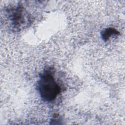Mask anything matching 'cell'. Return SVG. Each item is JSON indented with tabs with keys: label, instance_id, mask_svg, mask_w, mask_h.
Wrapping results in <instances>:
<instances>
[{
	"label": "cell",
	"instance_id": "1",
	"mask_svg": "<svg viewBox=\"0 0 125 125\" xmlns=\"http://www.w3.org/2000/svg\"><path fill=\"white\" fill-rule=\"evenodd\" d=\"M53 70L48 67L40 75L37 88L42 99L46 102L54 101L61 93V88L56 81Z\"/></svg>",
	"mask_w": 125,
	"mask_h": 125
},
{
	"label": "cell",
	"instance_id": "2",
	"mask_svg": "<svg viewBox=\"0 0 125 125\" xmlns=\"http://www.w3.org/2000/svg\"><path fill=\"white\" fill-rule=\"evenodd\" d=\"M10 17L12 24L15 28L19 29L29 23V19L27 13L23 7L20 5L12 8Z\"/></svg>",
	"mask_w": 125,
	"mask_h": 125
},
{
	"label": "cell",
	"instance_id": "3",
	"mask_svg": "<svg viewBox=\"0 0 125 125\" xmlns=\"http://www.w3.org/2000/svg\"><path fill=\"white\" fill-rule=\"evenodd\" d=\"M120 34V32L115 28H107L103 30L101 33V37L104 42L107 41L112 36H116Z\"/></svg>",
	"mask_w": 125,
	"mask_h": 125
}]
</instances>
